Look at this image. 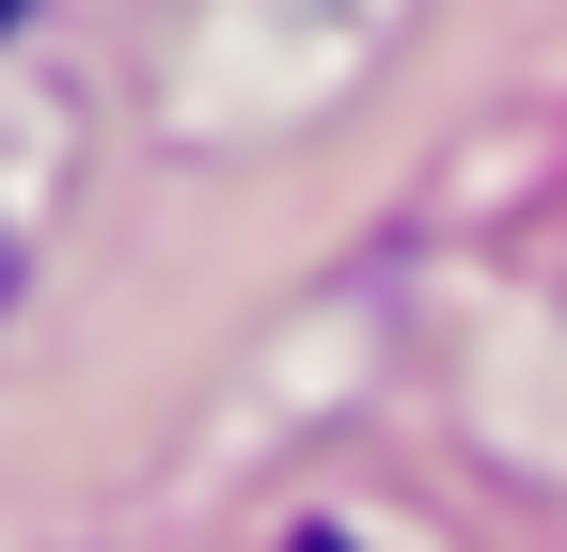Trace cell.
Returning <instances> with one entry per match:
<instances>
[{
	"mask_svg": "<svg viewBox=\"0 0 567 552\" xmlns=\"http://www.w3.org/2000/svg\"><path fill=\"white\" fill-rule=\"evenodd\" d=\"M0 17H17V0H0Z\"/></svg>",
	"mask_w": 567,
	"mask_h": 552,
	"instance_id": "obj_1",
	"label": "cell"
}]
</instances>
